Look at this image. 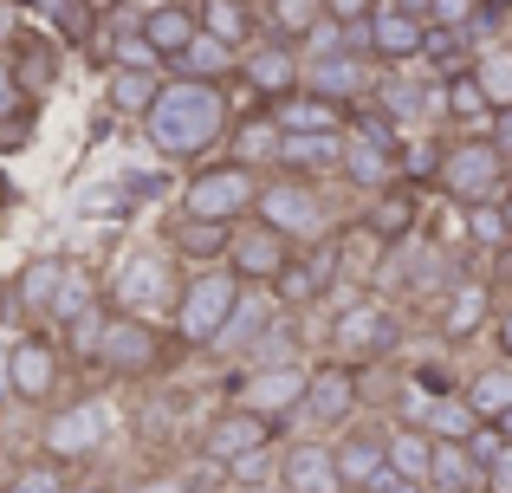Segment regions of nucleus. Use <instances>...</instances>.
<instances>
[{
	"mask_svg": "<svg viewBox=\"0 0 512 493\" xmlns=\"http://www.w3.org/2000/svg\"><path fill=\"white\" fill-rule=\"evenodd\" d=\"M480 137L493 143L500 163H512V111H487V130H480Z\"/></svg>",
	"mask_w": 512,
	"mask_h": 493,
	"instance_id": "8fccbe9b",
	"label": "nucleus"
},
{
	"mask_svg": "<svg viewBox=\"0 0 512 493\" xmlns=\"http://www.w3.org/2000/svg\"><path fill=\"white\" fill-rule=\"evenodd\" d=\"M415 429H422V435H428V442H454V448H461V442H467V435H474V429H480V422H474V416H467V403H461V396H448V403H428V416H422V422H415Z\"/></svg>",
	"mask_w": 512,
	"mask_h": 493,
	"instance_id": "a19ab883",
	"label": "nucleus"
},
{
	"mask_svg": "<svg viewBox=\"0 0 512 493\" xmlns=\"http://www.w3.org/2000/svg\"><path fill=\"white\" fill-rule=\"evenodd\" d=\"M487 429H493V435H500V442L512 448V409H506V416H493V422H487Z\"/></svg>",
	"mask_w": 512,
	"mask_h": 493,
	"instance_id": "5fc2aeb1",
	"label": "nucleus"
},
{
	"mask_svg": "<svg viewBox=\"0 0 512 493\" xmlns=\"http://www.w3.org/2000/svg\"><path fill=\"white\" fill-rule=\"evenodd\" d=\"M59 279H65V260H33V266H20V279H13V312L20 318H39V331H46V312H52V299H59Z\"/></svg>",
	"mask_w": 512,
	"mask_h": 493,
	"instance_id": "c756f323",
	"label": "nucleus"
},
{
	"mask_svg": "<svg viewBox=\"0 0 512 493\" xmlns=\"http://www.w3.org/2000/svg\"><path fill=\"white\" fill-rule=\"evenodd\" d=\"M467 78L480 85L487 111H512V46H493V52H474Z\"/></svg>",
	"mask_w": 512,
	"mask_h": 493,
	"instance_id": "c9c22d12",
	"label": "nucleus"
},
{
	"mask_svg": "<svg viewBox=\"0 0 512 493\" xmlns=\"http://www.w3.org/2000/svg\"><path fill=\"white\" fill-rule=\"evenodd\" d=\"M273 442H279L273 422L247 416V409H221V416L201 429V461H214L221 474H234V468H247V461L273 455Z\"/></svg>",
	"mask_w": 512,
	"mask_h": 493,
	"instance_id": "f8f14e48",
	"label": "nucleus"
},
{
	"mask_svg": "<svg viewBox=\"0 0 512 493\" xmlns=\"http://www.w3.org/2000/svg\"><path fill=\"white\" fill-rule=\"evenodd\" d=\"M227 241H234V228H214V221H188V215H175V221H169V253L188 266V273H201V266H221V260H227Z\"/></svg>",
	"mask_w": 512,
	"mask_h": 493,
	"instance_id": "cd10ccee",
	"label": "nucleus"
},
{
	"mask_svg": "<svg viewBox=\"0 0 512 493\" xmlns=\"http://www.w3.org/2000/svg\"><path fill=\"white\" fill-rule=\"evenodd\" d=\"M273 487H279V493H344L338 474H331V448L318 442V435H305V442H286V448H279Z\"/></svg>",
	"mask_w": 512,
	"mask_h": 493,
	"instance_id": "b1692460",
	"label": "nucleus"
},
{
	"mask_svg": "<svg viewBox=\"0 0 512 493\" xmlns=\"http://www.w3.org/2000/svg\"><path fill=\"white\" fill-rule=\"evenodd\" d=\"M98 312H104V299H98V279H91L85 266H72V260H65V279H59V299H52L46 325L72 331V325H85V318H98Z\"/></svg>",
	"mask_w": 512,
	"mask_h": 493,
	"instance_id": "7c9ffc66",
	"label": "nucleus"
},
{
	"mask_svg": "<svg viewBox=\"0 0 512 493\" xmlns=\"http://www.w3.org/2000/svg\"><path fill=\"white\" fill-rule=\"evenodd\" d=\"M338 279H344V234H325V241L292 253L286 273H279L266 292H273V305H286V312H305V305H318Z\"/></svg>",
	"mask_w": 512,
	"mask_h": 493,
	"instance_id": "9d476101",
	"label": "nucleus"
},
{
	"mask_svg": "<svg viewBox=\"0 0 512 493\" xmlns=\"http://www.w3.org/2000/svg\"><path fill=\"white\" fill-rule=\"evenodd\" d=\"M104 429H111V422H104L98 403H65L59 416L39 429V461H59V468L72 474L78 461H91L104 448Z\"/></svg>",
	"mask_w": 512,
	"mask_h": 493,
	"instance_id": "2eb2a0df",
	"label": "nucleus"
},
{
	"mask_svg": "<svg viewBox=\"0 0 512 493\" xmlns=\"http://www.w3.org/2000/svg\"><path fill=\"white\" fill-rule=\"evenodd\" d=\"M422 493H480V468L467 461V448L435 442V455H428V474H422Z\"/></svg>",
	"mask_w": 512,
	"mask_h": 493,
	"instance_id": "72a5a7b5",
	"label": "nucleus"
},
{
	"mask_svg": "<svg viewBox=\"0 0 512 493\" xmlns=\"http://www.w3.org/2000/svg\"><path fill=\"white\" fill-rule=\"evenodd\" d=\"M480 493H512V448H500V455L480 468Z\"/></svg>",
	"mask_w": 512,
	"mask_h": 493,
	"instance_id": "3c124183",
	"label": "nucleus"
},
{
	"mask_svg": "<svg viewBox=\"0 0 512 493\" xmlns=\"http://www.w3.org/2000/svg\"><path fill=\"white\" fill-rule=\"evenodd\" d=\"M500 189H506V195H512V163H506V182H500Z\"/></svg>",
	"mask_w": 512,
	"mask_h": 493,
	"instance_id": "052dcab7",
	"label": "nucleus"
},
{
	"mask_svg": "<svg viewBox=\"0 0 512 493\" xmlns=\"http://www.w3.org/2000/svg\"><path fill=\"white\" fill-rule=\"evenodd\" d=\"M383 7H396L402 20H415V26H428V0H383Z\"/></svg>",
	"mask_w": 512,
	"mask_h": 493,
	"instance_id": "864d4df0",
	"label": "nucleus"
},
{
	"mask_svg": "<svg viewBox=\"0 0 512 493\" xmlns=\"http://www.w3.org/2000/svg\"><path fill=\"white\" fill-rule=\"evenodd\" d=\"M247 221L273 228L286 247H312V241H325V234H338L331 228L325 195H318V182H299V176H260Z\"/></svg>",
	"mask_w": 512,
	"mask_h": 493,
	"instance_id": "7ed1b4c3",
	"label": "nucleus"
},
{
	"mask_svg": "<svg viewBox=\"0 0 512 493\" xmlns=\"http://www.w3.org/2000/svg\"><path fill=\"white\" fill-rule=\"evenodd\" d=\"M0 305H7V299H0Z\"/></svg>",
	"mask_w": 512,
	"mask_h": 493,
	"instance_id": "680f3d73",
	"label": "nucleus"
},
{
	"mask_svg": "<svg viewBox=\"0 0 512 493\" xmlns=\"http://www.w3.org/2000/svg\"><path fill=\"white\" fill-rule=\"evenodd\" d=\"M409 383H415V390H428L435 403H448V396H461V377H454L448 364H415V370H409Z\"/></svg>",
	"mask_w": 512,
	"mask_h": 493,
	"instance_id": "49530a36",
	"label": "nucleus"
},
{
	"mask_svg": "<svg viewBox=\"0 0 512 493\" xmlns=\"http://www.w3.org/2000/svg\"><path fill=\"white\" fill-rule=\"evenodd\" d=\"M467 247H493V253H506L500 202H487V208H467Z\"/></svg>",
	"mask_w": 512,
	"mask_h": 493,
	"instance_id": "a18cd8bd",
	"label": "nucleus"
},
{
	"mask_svg": "<svg viewBox=\"0 0 512 493\" xmlns=\"http://www.w3.org/2000/svg\"><path fill=\"white\" fill-rule=\"evenodd\" d=\"M240 279L227 273V266H201V273H188L182 286H175V299H169V344L175 351H214L221 344V331H227V318H234V305H240Z\"/></svg>",
	"mask_w": 512,
	"mask_h": 493,
	"instance_id": "f03ea898",
	"label": "nucleus"
},
{
	"mask_svg": "<svg viewBox=\"0 0 512 493\" xmlns=\"http://www.w3.org/2000/svg\"><path fill=\"white\" fill-rule=\"evenodd\" d=\"M137 39L150 46V59H156V65H169L175 52H182L188 39H195V7H188V0H163V7H143Z\"/></svg>",
	"mask_w": 512,
	"mask_h": 493,
	"instance_id": "a878e982",
	"label": "nucleus"
},
{
	"mask_svg": "<svg viewBox=\"0 0 512 493\" xmlns=\"http://www.w3.org/2000/svg\"><path fill=\"white\" fill-rule=\"evenodd\" d=\"M39 7H46V13H52V26H59V33H52L59 46H65V39H91V13H85V0H39Z\"/></svg>",
	"mask_w": 512,
	"mask_h": 493,
	"instance_id": "c03bdc74",
	"label": "nucleus"
},
{
	"mask_svg": "<svg viewBox=\"0 0 512 493\" xmlns=\"http://www.w3.org/2000/svg\"><path fill=\"white\" fill-rule=\"evenodd\" d=\"M292 253H299V247H286L273 228H260V221H240L234 241H227V260H221V266H227V273H234L247 292H260V286H273V279L286 273Z\"/></svg>",
	"mask_w": 512,
	"mask_h": 493,
	"instance_id": "f3484780",
	"label": "nucleus"
},
{
	"mask_svg": "<svg viewBox=\"0 0 512 493\" xmlns=\"http://www.w3.org/2000/svg\"><path fill=\"white\" fill-rule=\"evenodd\" d=\"M357 409H363L357 403V370L331 364V357L305 364V396H299V409H292V422H305V429H350Z\"/></svg>",
	"mask_w": 512,
	"mask_h": 493,
	"instance_id": "9b49d317",
	"label": "nucleus"
},
{
	"mask_svg": "<svg viewBox=\"0 0 512 493\" xmlns=\"http://www.w3.org/2000/svg\"><path fill=\"white\" fill-rule=\"evenodd\" d=\"M299 91H312V98H325V104H338V111H350V104H363V98L376 91V78H370V65L350 59V52H325V59H305Z\"/></svg>",
	"mask_w": 512,
	"mask_h": 493,
	"instance_id": "412c9836",
	"label": "nucleus"
},
{
	"mask_svg": "<svg viewBox=\"0 0 512 493\" xmlns=\"http://www.w3.org/2000/svg\"><path fill=\"white\" fill-rule=\"evenodd\" d=\"M493 351H500V364H512V299L506 305H493Z\"/></svg>",
	"mask_w": 512,
	"mask_h": 493,
	"instance_id": "603ef678",
	"label": "nucleus"
},
{
	"mask_svg": "<svg viewBox=\"0 0 512 493\" xmlns=\"http://www.w3.org/2000/svg\"><path fill=\"white\" fill-rule=\"evenodd\" d=\"M227 137H234V156H227V163L253 169V176H260V169L273 163V150H279V130L266 124V111H247L240 124H227Z\"/></svg>",
	"mask_w": 512,
	"mask_h": 493,
	"instance_id": "f704fd0d",
	"label": "nucleus"
},
{
	"mask_svg": "<svg viewBox=\"0 0 512 493\" xmlns=\"http://www.w3.org/2000/svg\"><path fill=\"white\" fill-rule=\"evenodd\" d=\"M253 189L260 176L240 163H201L195 176L182 182V215L188 221H214V228H240L253 208Z\"/></svg>",
	"mask_w": 512,
	"mask_h": 493,
	"instance_id": "423d86ee",
	"label": "nucleus"
},
{
	"mask_svg": "<svg viewBox=\"0 0 512 493\" xmlns=\"http://www.w3.org/2000/svg\"><path fill=\"white\" fill-rule=\"evenodd\" d=\"M266 7V26H273V39H286V46H299L305 33H312L325 13H318V0H260Z\"/></svg>",
	"mask_w": 512,
	"mask_h": 493,
	"instance_id": "ea45409f",
	"label": "nucleus"
},
{
	"mask_svg": "<svg viewBox=\"0 0 512 493\" xmlns=\"http://www.w3.org/2000/svg\"><path fill=\"white\" fill-rule=\"evenodd\" d=\"M299 396H305V364L299 357H292V364H240V377H227V409H247V416L273 422L279 435H286Z\"/></svg>",
	"mask_w": 512,
	"mask_h": 493,
	"instance_id": "6e6552de",
	"label": "nucleus"
},
{
	"mask_svg": "<svg viewBox=\"0 0 512 493\" xmlns=\"http://www.w3.org/2000/svg\"><path fill=\"white\" fill-rule=\"evenodd\" d=\"M480 13H512V0H480Z\"/></svg>",
	"mask_w": 512,
	"mask_h": 493,
	"instance_id": "13d9d810",
	"label": "nucleus"
},
{
	"mask_svg": "<svg viewBox=\"0 0 512 493\" xmlns=\"http://www.w3.org/2000/svg\"><path fill=\"white\" fill-rule=\"evenodd\" d=\"M26 111H33V104L20 98V85L7 78V59H0V130H20V124H26Z\"/></svg>",
	"mask_w": 512,
	"mask_h": 493,
	"instance_id": "de8ad7c7",
	"label": "nucleus"
},
{
	"mask_svg": "<svg viewBox=\"0 0 512 493\" xmlns=\"http://www.w3.org/2000/svg\"><path fill=\"white\" fill-rule=\"evenodd\" d=\"M370 7H376V0H318V13H325L331 26H344V33L370 20Z\"/></svg>",
	"mask_w": 512,
	"mask_h": 493,
	"instance_id": "09e8293b",
	"label": "nucleus"
},
{
	"mask_svg": "<svg viewBox=\"0 0 512 493\" xmlns=\"http://www.w3.org/2000/svg\"><path fill=\"white\" fill-rule=\"evenodd\" d=\"M273 163H279V176H299V182H312V176H338V163H344V137H279Z\"/></svg>",
	"mask_w": 512,
	"mask_h": 493,
	"instance_id": "c85d7f7f",
	"label": "nucleus"
},
{
	"mask_svg": "<svg viewBox=\"0 0 512 493\" xmlns=\"http://www.w3.org/2000/svg\"><path fill=\"white\" fill-rule=\"evenodd\" d=\"M227 124H234V104H227V91L188 85V78H163L156 104L143 111L150 143H156L163 156H175V163H201L208 150H221V143H227Z\"/></svg>",
	"mask_w": 512,
	"mask_h": 493,
	"instance_id": "f257e3e1",
	"label": "nucleus"
},
{
	"mask_svg": "<svg viewBox=\"0 0 512 493\" xmlns=\"http://www.w3.org/2000/svg\"><path fill=\"white\" fill-rule=\"evenodd\" d=\"M357 234H363V241H376L383 253L409 247L415 234H422V195H415L409 182H389V189H376L370 202H363V215H357Z\"/></svg>",
	"mask_w": 512,
	"mask_h": 493,
	"instance_id": "dca6fc26",
	"label": "nucleus"
},
{
	"mask_svg": "<svg viewBox=\"0 0 512 493\" xmlns=\"http://www.w3.org/2000/svg\"><path fill=\"white\" fill-rule=\"evenodd\" d=\"M65 487H72V474H65L59 468V461H20V468H13L7 474V487H0V493H65Z\"/></svg>",
	"mask_w": 512,
	"mask_h": 493,
	"instance_id": "79ce46f5",
	"label": "nucleus"
},
{
	"mask_svg": "<svg viewBox=\"0 0 512 493\" xmlns=\"http://www.w3.org/2000/svg\"><path fill=\"white\" fill-rule=\"evenodd\" d=\"M0 383H7V396L13 403H52L59 396V383H65V351H59V338L52 331H20V338L7 344V357H0Z\"/></svg>",
	"mask_w": 512,
	"mask_h": 493,
	"instance_id": "1a4fd4ad",
	"label": "nucleus"
},
{
	"mask_svg": "<svg viewBox=\"0 0 512 493\" xmlns=\"http://www.w3.org/2000/svg\"><path fill=\"white\" fill-rule=\"evenodd\" d=\"M156 91H163V78H156V72H111L104 104H111L117 117H130V124H143V111L156 104Z\"/></svg>",
	"mask_w": 512,
	"mask_h": 493,
	"instance_id": "e433bc0d",
	"label": "nucleus"
},
{
	"mask_svg": "<svg viewBox=\"0 0 512 493\" xmlns=\"http://www.w3.org/2000/svg\"><path fill=\"white\" fill-rule=\"evenodd\" d=\"M260 111L279 137H344V111L325 104V98H312V91H286V98L260 104Z\"/></svg>",
	"mask_w": 512,
	"mask_h": 493,
	"instance_id": "5701e85b",
	"label": "nucleus"
},
{
	"mask_svg": "<svg viewBox=\"0 0 512 493\" xmlns=\"http://www.w3.org/2000/svg\"><path fill=\"white\" fill-rule=\"evenodd\" d=\"M415 59L435 65V78H461L467 65H474V39H467V33H441V26H428V33H422V52H415Z\"/></svg>",
	"mask_w": 512,
	"mask_h": 493,
	"instance_id": "4c0bfd02",
	"label": "nucleus"
},
{
	"mask_svg": "<svg viewBox=\"0 0 512 493\" xmlns=\"http://www.w3.org/2000/svg\"><path fill=\"white\" fill-rule=\"evenodd\" d=\"M195 33L221 39L227 52H247L260 39V7L253 0H195Z\"/></svg>",
	"mask_w": 512,
	"mask_h": 493,
	"instance_id": "393cba45",
	"label": "nucleus"
},
{
	"mask_svg": "<svg viewBox=\"0 0 512 493\" xmlns=\"http://www.w3.org/2000/svg\"><path fill=\"white\" fill-rule=\"evenodd\" d=\"M428 455H435V442H428L415 422H396V429L383 435V461H389V474H396V481H409V487H422Z\"/></svg>",
	"mask_w": 512,
	"mask_h": 493,
	"instance_id": "2f4dec72",
	"label": "nucleus"
},
{
	"mask_svg": "<svg viewBox=\"0 0 512 493\" xmlns=\"http://www.w3.org/2000/svg\"><path fill=\"white\" fill-rule=\"evenodd\" d=\"M299 72H305V59H299V46H286V39H253L247 52H240V72L234 78H247V91H260L266 104L273 98H286V91H299Z\"/></svg>",
	"mask_w": 512,
	"mask_h": 493,
	"instance_id": "aec40b11",
	"label": "nucleus"
},
{
	"mask_svg": "<svg viewBox=\"0 0 512 493\" xmlns=\"http://www.w3.org/2000/svg\"><path fill=\"white\" fill-rule=\"evenodd\" d=\"M461 403L474 422H493L512 409V364H493V370H474V377L461 383Z\"/></svg>",
	"mask_w": 512,
	"mask_h": 493,
	"instance_id": "473e14b6",
	"label": "nucleus"
},
{
	"mask_svg": "<svg viewBox=\"0 0 512 493\" xmlns=\"http://www.w3.org/2000/svg\"><path fill=\"white\" fill-rule=\"evenodd\" d=\"M441 104H448V124H487V98H480L474 78H441Z\"/></svg>",
	"mask_w": 512,
	"mask_h": 493,
	"instance_id": "37998d69",
	"label": "nucleus"
},
{
	"mask_svg": "<svg viewBox=\"0 0 512 493\" xmlns=\"http://www.w3.org/2000/svg\"><path fill=\"white\" fill-rule=\"evenodd\" d=\"M500 228H506V247H512V195L500 202Z\"/></svg>",
	"mask_w": 512,
	"mask_h": 493,
	"instance_id": "4d7b16f0",
	"label": "nucleus"
},
{
	"mask_svg": "<svg viewBox=\"0 0 512 493\" xmlns=\"http://www.w3.org/2000/svg\"><path fill=\"white\" fill-rule=\"evenodd\" d=\"M65 493H111V487H104V481H78V474H72V487H65Z\"/></svg>",
	"mask_w": 512,
	"mask_h": 493,
	"instance_id": "6e6d98bb",
	"label": "nucleus"
},
{
	"mask_svg": "<svg viewBox=\"0 0 512 493\" xmlns=\"http://www.w3.org/2000/svg\"><path fill=\"white\" fill-rule=\"evenodd\" d=\"M500 182H506V163L493 156V143L480 137V130L435 143V189L448 195L454 208H487V202H500Z\"/></svg>",
	"mask_w": 512,
	"mask_h": 493,
	"instance_id": "39448f33",
	"label": "nucleus"
},
{
	"mask_svg": "<svg viewBox=\"0 0 512 493\" xmlns=\"http://www.w3.org/2000/svg\"><path fill=\"white\" fill-rule=\"evenodd\" d=\"M493 305H500V292H493V279H474V273H461L448 292H441V305H435V338L441 344H474L480 331L493 325Z\"/></svg>",
	"mask_w": 512,
	"mask_h": 493,
	"instance_id": "4468645a",
	"label": "nucleus"
},
{
	"mask_svg": "<svg viewBox=\"0 0 512 493\" xmlns=\"http://www.w3.org/2000/svg\"><path fill=\"white\" fill-rule=\"evenodd\" d=\"M0 59H7V78L20 85V98H26V104H39L52 85H59L65 46L46 33V26H13V33H7V52H0Z\"/></svg>",
	"mask_w": 512,
	"mask_h": 493,
	"instance_id": "ddd939ff",
	"label": "nucleus"
},
{
	"mask_svg": "<svg viewBox=\"0 0 512 493\" xmlns=\"http://www.w3.org/2000/svg\"><path fill=\"white\" fill-rule=\"evenodd\" d=\"M169 72H175V78H188V85H214V91H227V78L240 72V52H227L221 39L195 33V39H188V46L169 59Z\"/></svg>",
	"mask_w": 512,
	"mask_h": 493,
	"instance_id": "bb28decb",
	"label": "nucleus"
},
{
	"mask_svg": "<svg viewBox=\"0 0 512 493\" xmlns=\"http://www.w3.org/2000/svg\"><path fill=\"white\" fill-rule=\"evenodd\" d=\"M331 448V474H338L344 493H376L389 481V461H383V429H363V422H350L338 429V442Z\"/></svg>",
	"mask_w": 512,
	"mask_h": 493,
	"instance_id": "a211bd4d",
	"label": "nucleus"
},
{
	"mask_svg": "<svg viewBox=\"0 0 512 493\" xmlns=\"http://www.w3.org/2000/svg\"><path fill=\"white\" fill-rule=\"evenodd\" d=\"M396 338H402V318L389 312L383 299H357V305H344L338 318H331V364H350V370H370V364H383L389 351H396Z\"/></svg>",
	"mask_w": 512,
	"mask_h": 493,
	"instance_id": "0eeeda50",
	"label": "nucleus"
},
{
	"mask_svg": "<svg viewBox=\"0 0 512 493\" xmlns=\"http://www.w3.org/2000/svg\"><path fill=\"white\" fill-rule=\"evenodd\" d=\"M175 286H182V279L169 273V260H156V253H130L124 273H117V312H124V318L169 312Z\"/></svg>",
	"mask_w": 512,
	"mask_h": 493,
	"instance_id": "6ab92c4d",
	"label": "nucleus"
},
{
	"mask_svg": "<svg viewBox=\"0 0 512 493\" xmlns=\"http://www.w3.org/2000/svg\"><path fill=\"white\" fill-rule=\"evenodd\" d=\"M357 33H363V52H370V59L383 65V72H402V65H409L415 52H422V33H428V26L402 20L396 7H383V0H376V7H370V20H363Z\"/></svg>",
	"mask_w": 512,
	"mask_h": 493,
	"instance_id": "4be33fe9",
	"label": "nucleus"
},
{
	"mask_svg": "<svg viewBox=\"0 0 512 493\" xmlns=\"http://www.w3.org/2000/svg\"><path fill=\"white\" fill-rule=\"evenodd\" d=\"M338 176L350 182V189L376 195V189H389V182H396V163H389V156H376V150H363V143H350V137H344V163H338Z\"/></svg>",
	"mask_w": 512,
	"mask_h": 493,
	"instance_id": "58836bf2",
	"label": "nucleus"
},
{
	"mask_svg": "<svg viewBox=\"0 0 512 493\" xmlns=\"http://www.w3.org/2000/svg\"><path fill=\"white\" fill-rule=\"evenodd\" d=\"M169 331L156 318H124V312H104L98 318V338H91V364L117 383H137V377H156L169 364Z\"/></svg>",
	"mask_w": 512,
	"mask_h": 493,
	"instance_id": "20e7f679",
	"label": "nucleus"
},
{
	"mask_svg": "<svg viewBox=\"0 0 512 493\" xmlns=\"http://www.w3.org/2000/svg\"><path fill=\"white\" fill-rule=\"evenodd\" d=\"M500 273H506V286H512V247L500 253Z\"/></svg>",
	"mask_w": 512,
	"mask_h": 493,
	"instance_id": "bf43d9fd",
	"label": "nucleus"
}]
</instances>
